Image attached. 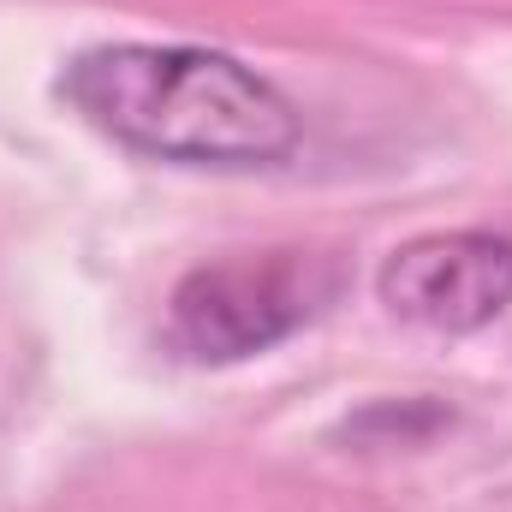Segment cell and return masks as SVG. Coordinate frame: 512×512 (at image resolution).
Segmentation results:
<instances>
[{"label":"cell","mask_w":512,"mask_h":512,"mask_svg":"<svg viewBox=\"0 0 512 512\" xmlns=\"http://www.w3.org/2000/svg\"><path fill=\"white\" fill-rule=\"evenodd\" d=\"M54 96L131 155L209 173L286 167L304 143L298 102L227 48L203 42H96L78 48Z\"/></svg>","instance_id":"cell-1"},{"label":"cell","mask_w":512,"mask_h":512,"mask_svg":"<svg viewBox=\"0 0 512 512\" xmlns=\"http://www.w3.org/2000/svg\"><path fill=\"white\" fill-rule=\"evenodd\" d=\"M340 298V262L310 251L221 256L167 292V346L185 364H245L310 328Z\"/></svg>","instance_id":"cell-2"},{"label":"cell","mask_w":512,"mask_h":512,"mask_svg":"<svg viewBox=\"0 0 512 512\" xmlns=\"http://www.w3.org/2000/svg\"><path fill=\"white\" fill-rule=\"evenodd\" d=\"M376 298L429 334H477L512 310V233L447 227L393 245L376 268Z\"/></svg>","instance_id":"cell-3"}]
</instances>
